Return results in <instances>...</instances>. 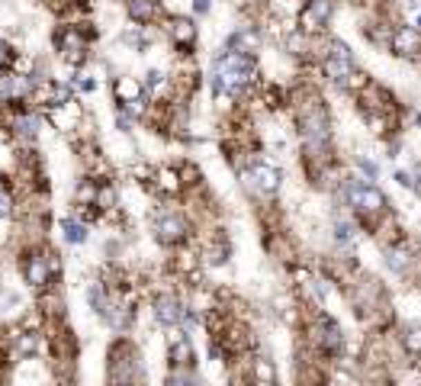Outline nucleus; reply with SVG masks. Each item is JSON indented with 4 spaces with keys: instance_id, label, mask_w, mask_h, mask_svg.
I'll return each mask as SVG.
<instances>
[{
    "instance_id": "30",
    "label": "nucleus",
    "mask_w": 421,
    "mask_h": 386,
    "mask_svg": "<svg viewBox=\"0 0 421 386\" xmlns=\"http://www.w3.org/2000/svg\"><path fill=\"white\" fill-rule=\"evenodd\" d=\"M235 3H238V0H235Z\"/></svg>"
},
{
    "instance_id": "26",
    "label": "nucleus",
    "mask_w": 421,
    "mask_h": 386,
    "mask_svg": "<svg viewBox=\"0 0 421 386\" xmlns=\"http://www.w3.org/2000/svg\"><path fill=\"white\" fill-rule=\"evenodd\" d=\"M75 84H77V90H84V94H90V90H94V81H90V77H87V75H81V77H77V81H75Z\"/></svg>"
},
{
    "instance_id": "3",
    "label": "nucleus",
    "mask_w": 421,
    "mask_h": 386,
    "mask_svg": "<svg viewBox=\"0 0 421 386\" xmlns=\"http://www.w3.org/2000/svg\"><path fill=\"white\" fill-rule=\"evenodd\" d=\"M312 345H315L325 358L337 360L344 358V348H347V338H344V329H341V322L325 316V312H318L315 322H312Z\"/></svg>"
},
{
    "instance_id": "19",
    "label": "nucleus",
    "mask_w": 421,
    "mask_h": 386,
    "mask_svg": "<svg viewBox=\"0 0 421 386\" xmlns=\"http://www.w3.org/2000/svg\"><path fill=\"white\" fill-rule=\"evenodd\" d=\"M203 258H206V264H213V267H222V264L228 261V245H225L222 238H215V242H209Z\"/></svg>"
},
{
    "instance_id": "15",
    "label": "nucleus",
    "mask_w": 421,
    "mask_h": 386,
    "mask_svg": "<svg viewBox=\"0 0 421 386\" xmlns=\"http://www.w3.org/2000/svg\"><path fill=\"white\" fill-rule=\"evenodd\" d=\"M168 360H170V367H193V345L187 341V335L170 341Z\"/></svg>"
},
{
    "instance_id": "10",
    "label": "nucleus",
    "mask_w": 421,
    "mask_h": 386,
    "mask_svg": "<svg viewBox=\"0 0 421 386\" xmlns=\"http://www.w3.org/2000/svg\"><path fill=\"white\" fill-rule=\"evenodd\" d=\"M155 319H158L164 329L180 325V319H184V302H180L174 293H161L158 300H155Z\"/></svg>"
},
{
    "instance_id": "4",
    "label": "nucleus",
    "mask_w": 421,
    "mask_h": 386,
    "mask_svg": "<svg viewBox=\"0 0 421 386\" xmlns=\"http://www.w3.org/2000/svg\"><path fill=\"white\" fill-rule=\"evenodd\" d=\"M322 71H325V77L331 84H344V77L354 71V52H351V46L341 42V39H331L325 46V52H322Z\"/></svg>"
},
{
    "instance_id": "24",
    "label": "nucleus",
    "mask_w": 421,
    "mask_h": 386,
    "mask_svg": "<svg viewBox=\"0 0 421 386\" xmlns=\"http://www.w3.org/2000/svg\"><path fill=\"white\" fill-rule=\"evenodd\" d=\"M164 81H168L164 71H148V77H145V90H148V94H158V87H164Z\"/></svg>"
},
{
    "instance_id": "16",
    "label": "nucleus",
    "mask_w": 421,
    "mask_h": 386,
    "mask_svg": "<svg viewBox=\"0 0 421 386\" xmlns=\"http://www.w3.org/2000/svg\"><path fill=\"white\" fill-rule=\"evenodd\" d=\"M335 242H337L341 251H354V242H357L354 222H347V219H335Z\"/></svg>"
},
{
    "instance_id": "18",
    "label": "nucleus",
    "mask_w": 421,
    "mask_h": 386,
    "mask_svg": "<svg viewBox=\"0 0 421 386\" xmlns=\"http://www.w3.org/2000/svg\"><path fill=\"white\" fill-rule=\"evenodd\" d=\"M386 264H389V271L405 273L409 264H412V255H409L405 248H389V251H386Z\"/></svg>"
},
{
    "instance_id": "21",
    "label": "nucleus",
    "mask_w": 421,
    "mask_h": 386,
    "mask_svg": "<svg viewBox=\"0 0 421 386\" xmlns=\"http://www.w3.org/2000/svg\"><path fill=\"white\" fill-rule=\"evenodd\" d=\"M158 187L164 190V193H177V190H180L177 174H174L170 168H161V171H158Z\"/></svg>"
},
{
    "instance_id": "29",
    "label": "nucleus",
    "mask_w": 421,
    "mask_h": 386,
    "mask_svg": "<svg viewBox=\"0 0 421 386\" xmlns=\"http://www.w3.org/2000/svg\"><path fill=\"white\" fill-rule=\"evenodd\" d=\"M415 23H418V29H421V13H418V19H415Z\"/></svg>"
},
{
    "instance_id": "12",
    "label": "nucleus",
    "mask_w": 421,
    "mask_h": 386,
    "mask_svg": "<svg viewBox=\"0 0 421 386\" xmlns=\"http://www.w3.org/2000/svg\"><path fill=\"white\" fill-rule=\"evenodd\" d=\"M168 36L174 39V46L180 48H187L197 42V23L187 17H170L168 19Z\"/></svg>"
},
{
    "instance_id": "9",
    "label": "nucleus",
    "mask_w": 421,
    "mask_h": 386,
    "mask_svg": "<svg viewBox=\"0 0 421 386\" xmlns=\"http://www.w3.org/2000/svg\"><path fill=\"white\" fill-rule=\"evenodd\" d=\"M389 48L399 58H415L421 52V29L415 26H395L389 32Z\"/></svg>"
},
{
    "instance_id": "5",
    "label": "nucleus",
    "mask_w": 421,
    "mask_h": 386,
    "mask_svg": "<svg viewBox=\"0 0 421 386\" xmlns=\"http://www.w3.org/2000/svg\"><path fill=\"white\" fill-rule=\"evenodd\" d=\"M155 238H158L164 248H174V245H184L190 238V219L184 213H155Z\"/></svg>"
},
{
    "instance_id": "22",
    "label": "nucleus",
    "mask_w": 421,
    "mask_h": 386,
    "mask_svg": "<svg viewBox=\"0 0 421 386\" xmlns=\"http://www.w3.org/2000/svg\"><path fill=\"white\" fill-rule=\"evenodd\" d=\"M402 345H405V351H409V354H421V325H412V329H405Z\"/></svg>"
},
{
    "instance_id": "7",
    "label": "nucleus",
    "mask_w": 421,
    "mask_h": 386,
    "mask_svg": "<svg viewBox=\"0 0 421 386\" xmlns=\"http://www.w3.org/2000/svg\"><path fill=\"white\" fill-rule=\"evenodd\" d=\"M55 48H58V55H61V61H68V65H81L84 55H87V39L77 26H61L55 32Z\"/></svg>"
},
{
    "instance_id": "25",
    "label": "nucleus",
    "mask_w": 421,
    "mask_h": 386,
    "mask_svg": "<svg viewBox=\"0 0 421 386\" xmlns=\"http://www.w3.org/2000/svg\"><path fill=\"white\" fill-rule=\"evenodd\" d=\"M357 168H360V174H366V180H376V174H380V168L370 158H357Z\"/></svg>"
},
{
    "instance_id": "17",
    "label": "nucleus",
    "mask_w": 421,
    "mask_h": 386,
    "mask_svg": "<svg viewBox=\"0 0 421 386\" xmlns=\"http://www.w3.org/2000/svg\"><path fill=\"white\" fill-rule=\"evenodd\" d=\"M58 229H61L65 242H71V245H84L87 242V226L84 222H77V219H61Z\"/></svg>"
},
{
    "instance_id": "28",
    "label": "nucleus",
    "mask_w": 421,
    "mask_h": 386,
    "mask_svg": "<svg viewBox=\"0 0 421 386\" xmlns=\"http://www.w3.org/2000/svg\"><path fill=\"white\" fill-rule=\"evenodd\" d=\"M193 13H197V17L209 13V0H193Z\"/></svg>"
},
{
    "instance_id": "13",
    "label": "nucleus",
    "mask_w": 421,
    "mask_h": 386,
    "mask_svg": "<svg viewBox=\"0 0 421 386\" xmlns=\"http://www.w3.org/2000/svg\"><path fill=\"white\" fill-rule=\"evenodd\" d=\"M126 10H129V17L135 23H141V26H151L161 17L158 0H126Z\"/></svg>"
},
{
    "instance_id": "1",
    "label": "nucleus",
    "mask_w": 421,
    "mask_h": 386,
    "mask_svg": "<svg viewBox=\"0 0 421 386\" xmlns=\"http://www.w3.org/2000/svg\"><path fill=\"white\" fill-rule=\"evenodd\" d=\"M254 77H257V58L222 48L213 61V71H209V90H213V97H238L244 94V87Z\"/></svg>"
},
{
    "instance_id": "23",
    "label": "nucleus",
    "mask_w": 421,
    "mask_h": 386,
    "mask_svg": "<svg viewBox=\"0 0 421 386\" xmlns=\"http://www.w3.org/2000/svg\"><path fill=\"white\" fill-rule=\"evenodd\" d=\"M13 61H17V48H13L7 39L0 36V71H10V68H13Z\"/></svg>"
},
{
    "instance_id": "8",
    "label": "nucleus",
    "mask_w": 421,
    "mask_h": 386,
    "mask_svg": "<svg viewBox=\"0 0 421 386\" xmlns=\"http://www.w3.org/2000/svg\"><path fill=\"white\" fill-rule=\"evenodd\" d=\"M244 184L251 190H257L261 197H271V193H277L280 190V184H283V174H280V168H273V164H254V168H248L244 171Z\"/></svg>"
},
{
    "instance_id": "27",
    "label": "nucleus",
    "mask_w": 421,
    "mask_h": 386,
    "mask_svg": "<svg viewBox=\"0 0 421 386\" xmlns=\"http://www.w3.org/2000/svg\"><path fill=\"white\" fill-rule=\"evenodd\" d=\"M395 180H399V184H402V187H415L412 174H405V171H395Z\"/></svg>"
},
{
    "instance_id": "14",
    "label": "nucleus",
    "mask_w": 421,
    "mask_h": 386,
    "mask_svg": "<svg viewBox=\"0 0 421 386\" xmlns=\"http://www.w3.org/2000/svg\"><path fill=\"white\" fill-rule=\"evenodd\" d=\"M19 206V197H17V187L7 174H0V222H7Z\"/></svg>"
},
{
    "instance_id": "11",
    "label": "nucleus",
    "mask_w": 421,
    "mask_h": 386,
    "mask_svg": "<svg viewBox=\"0 0 421 386\" xmlns=\"http://www.w3.org/2000/svg\"><path fill=\"white\" fill-rule=\"evenodd\" d=\"M264 36L257 26H238L228 36V42H225V48H232V52H244V55H257V48H261Z\"/></svg>"
},
{
    "instance_id": "6",
    "label": "nucleus",
    "mask_w": 421,
    "mask_h": 386,
    "mask_svg": "<svg viewBox=\"0 0 421 386\" xmlns=\"http://www.w3.org/2000/svg\"><path fill=\"white\" fill-rule=\"evenodd\" d=\"M331 17H335V0H306L296 23H300V32L315 36L331 23Z\"/></svg>"
},
{
    "instance_id": "2",
    "label": "nucleus",
    "mask_w": 421,
    "mask_h": 386,
    "mask_svg": "<svg viewBox=\"0 0 421 386\" xmlns=\"http://www.w3.org/2000/svg\"><path fill=\"white\" fill-rule=\"evenodd\" d=\"M58 271V261L55 255H48L46 248H26L23 258H19V273H23V283L29 290H48L52 287V277Z\"/></svg>"
},
{
    "instance_id": "20",
    "label": "nucleus",
    "mask_w": 421,
    "mask_h": 386,
    "mask_svg": "<svg viewBox=\"0 0 421 386\" xmlns=\"http://www.w3.org/2000/svg\"><path fill=\"white\" fill-rule=\"evenodd\" d=\"M254 380L257 383H277V370H273V364L267 358L254 360Z\"/></svg>"
}]
</instances>
